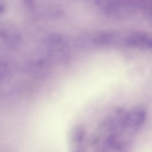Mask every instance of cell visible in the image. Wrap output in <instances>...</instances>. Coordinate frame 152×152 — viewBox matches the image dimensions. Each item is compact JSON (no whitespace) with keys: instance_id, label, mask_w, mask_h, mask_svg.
Wrapping results in <instances>:
<instances>
[{"instance_id":"cell-1","label":"cell","mask_w":152,"mask_h":152,"mask_svg":"<svg viewBox=\"0 0 152 152\" xmlns=\"http://www.w3.org/2000/svg\"><path fill=\"white\" fill-rule=\"evenodd\" d=\"M126 110L117 107L110 111L91 134L89 145L95 151H119L123 137L122 121Z\"/></svg>"},{"instance_id":"cell-2","label":"cell","mask_w":152,"mask_h":152,"mask_svg":"<svg viewBox=\"0 0 152 152\" xmlns=\"http://www.w3.org/2000/svg\"><path fill=\"white\" fill-rule=\"evenodd\" d=\"M38 51L39 57L49 63H65L68 60L70 56L69 48L67 41L62 37L56 34L45 37Z\"/></svg>"},{"instance_id":"cell-3","label":"cell","mask_w":152,"mask_h":152,"mask_svg":"<svg viewBox=\"0 0 152 152\" xmlns=\"http://www.w3.org/2000/svg\"><path fill=\"white\" fill-rule=\"evenodd\" d=\"M125 43L129 46L149 48L152 47V38L149 34L140 31L130 34L124 38Z\"/></svg>"},{"instance_id":"cell-4","label":"cell","mask_w":152,"mask_h":152,"mask_svg":"<svg viewBox=\"0 0 152 152\" xmlns=\"http://www.w3.org/2000/svg\"><path fill=\"white\" fill-rule=\"evenodd\" d=\"M49 63L45 59L39 57L33 63V73L38 79L44 78L48 75L49 70Z\"/></svg>"},{"instance_id":"cell-5","label":"cell","mask_w":152,"mask_h":152,"mask_svg":"<svg viewBox=\"0 0 152 152\" xmlns=\"http://www.w3.org/2000/svg\"><path fill=\"white\" fill-rule=\"evenodd\" d=\"M71 135V140L74 145H78V150H84L86 145V133L83 128H77Z\"/></svg>"}]
</instances>
